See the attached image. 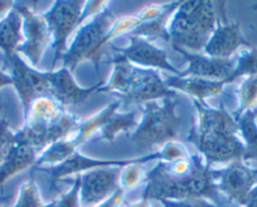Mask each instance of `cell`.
I'll use <instances>...</instances> for the list:
<instances>
[{
    "label": "cell",
    "instance_id": "31",
    "mask_svg": "<svg viewBox=\"0 0 257 207\" xmlns=\"http://www.w3.org/2000/svg\"><path fill=\"white\" fill-rule=\"evenodd\" d=\"M142 24V18L139 17V14H130V16H123L121 18L116 19L115 23L111 27L110 32H108L107 37H106V43H108L110 41H112L113 38L118 36H123V34H130L134 31L137 27H139Z\"/></svg>",
    "mask_w": 257,
    "mask_h": 207
},
{
    "label": "cell",
    "instance_id": "1",
    "mask_svg": "<svg viewBox=\"0 0 257 207\" xmlns=\"http://www.w3.org/2000/svg\"><path fill=\"white\" fill-rule=\"evenodd\" d=\"M193 105L198 114V122L188 140L204 155L207 166L242 161L244 145L238 137V123L229 115L223 102L219 109H214L204 101L193 98Z\"/></svg>",
    "mask_w": 257,
    "mask_h": 207
},
{
    "label": "cell",
    "instance_id": "36",
    "mask_svg": "<svg viewBox=\"0 0 257 207\" xmlns=\"http://www.w3.org/2000/svg\"><path fill=\"white\" fill-rule=\"evenodd\" d=\"M125 193H126V192L123 191V189L120 187V189H118V191L116 192V193L113 194L111 198H108L107 201H105L102 204H100V206H97V207H120V204H121V202H122Z\"/></svg>",
    "mask_w": 257,
    "mask_h": 207
},
{
    "label": "cell",
    "instance_id": "27",
    "mask_svg": "<svg viewBox=\"0 0 257 207\" xmlns=\"http://www.w3.org/2000/svg\"><path fill=\"white\" fill-rule=\"evenodd\" d=\"M238 108L232 117L238 120L248 110H254L257 107V75L246 77L237 90Z\"/></svg>",
    "mask_w": 257,
    "mask_h": 207
},
{
    "label": "cell",
    "instance_id": "42",
    "mask_svg": "<svg viewBox=\"0 0 257 207\" xmlns=\"http://www.w3.org/2000/svg\"><path fill=\"white\" fill-rule=\"evenodd\" d=\"M0 207H2V198H0Z\"/></svg>",
    "mask_w": 257,
    "mask_h": 207
},
{
    "label": "cell",
    "instance_id": "21",
    "mask_svg": "<svg viewBox=\"0 0 257 207\" xmlns=\"http://www.w3.org/2000/svg\"><path fill=\"white\" fill-rule=\"evenodd\" d=\"M180 3L182 2L169 3V7H168L164 13L160 14L157 18L152 19V21H147L142 23L132 33L127 34V37H140V38H144L149 42L162 38L164 41L170 42V36L169 32H168V23H169V19L172 18L173 14L175 13V11L179 8Z\"/></svg>",
    "mask_w": 257,
    "mask_h": 207
},
{
    "label": "cell",
    "instance_id": "9",
    "mask_svg": "<svg viewBox=\"0 0 257 207\" xmlns=\"http://www.w3.org/2000/svg\"><path fill=\"white\" fill-rule=\"evenodd\" d=\"M36 4L16 3L14 9L19 12L23 18L24 43L17 52H21L31 61L33 67H38L44 52L51 41V32L43 14L37 13Z\"/></svg>",
    "mask_w": 257,
    "mask_h": 207
},
{
    "label": "cell",
    "instance_id": "14",
    "mask_svg": "<svg viewBox=\"0 0 257 207\" xmlns=\"http://www.w3.org/2000/svg\"><path fill=\"white\" fill-rule=\"evenodd\" d=\"M128 38H130V46L126 48L111 46V48L118 53L115 58H112V61H125L138 67L143 66L148 68H157V70L169 71L175 76L179 75V71L168 60L165 51L158 48L149 41L140 37L128 36Z\"/></svg>",
    "mask_w": 257,
    "mask_h": 207
},
{
    "label": "cell",
    "instance_id": "5",
    "mask_svg": "<svg viewBox=\"0 0 257 207\" xmlns=\"http://www.w3.org/2000/svg\"><path fill=\"white\" fill-rule=\"evenodd\" d=\"M177 101L165 98L162 105L157 101L144 104V117L130 139L138 150L153 149L174 143L180 133V118L175 113Z\"/></svg>",
    "mask_w": 257,
    "mask_h": 207
},
{
    "label": "cell",
    "instance_id": "10",
    "mask_svg": "<svg viewBox=\"0 0 257 207\" xmlns=\"http://www.w3.org/2000/svg\"><path fill=\"white\" fill-rule=\"evenodd\" d=\"M120 167H105L88 171L81 176V207H97L120 189Z\"/></svg>",
    "mask_w": 257,
    "mask_h": 207
},
{
    "label": "cell",
    "instance_id": "40",
    "mask_svg": "<svg viewBox=\"0 0 257 207\" xmlns=\"http://www.w3.org/2000/svg\"><path fill=\"white\" fill-rule=\"evenodd\" d=\"M127 207H152L150 206L149 201H145V199H142L140 202H137V203H133Z\"/></svg>",
    "mask_w": 257,
    "mask_h": 207
},
{
    "label": "cell",
    "instance_id": "22",
    "mask_svg": "<svg viewBox=\"0 0 257 207\" xmlns=\"http://www.w3.org/2000/svg\"><path fill=\"white\" fill-rule=\"evenodd\" d=\"M66 113V109L61 104L57 102L53 97L48 95H41L34 98L24 113V122H41L54 123Z\"/></svg>",
    "mask_w": 257,
    "mask_h": 207
},
{
    "label": "cell",
    "instance_id": "18",
    "mask_svg": "<svg viewBox=\"0 0 257 207\" xmlns=\"http://www.w3.org/2000/svg\"><path fill=\"white\" fill-rule=\"evenodd\" d=\"M165 83L172 90L183 91L193 98L201 101L218 95L224 87L223 81H211L198 77H179V76L168 77Z\"/></svg>",
    "mask_w": 257,
    "mask_h": 207
},
{
    "label": "cell",
    "instance_id": "30",
    "mask_svg": "<svg viewBox=\"0 0 257 207\" xmlns=\"http://www.w3.org/2000/svg\"><path fill=\"white\" fill-rule=\"evenodd\" d=\"M144 167L140 163L130 164L121 169V177H120V187L125 192L130 191V189L135 188L139 186L143 181H145Z\"/></svg>",
    "mask_w": 257,
    "mask_h": 207
},
{
    "label": "cell",
    "instance_id": "35",
    "mask_svg": "<svg viewBox=\"0 0 257 207\" xmlns=\"http://www.w3.org/2000/svg\"><path fill=\"white\" fill-rule=\"evenodd\" d=\"M160 203L164 207H221L219 204L209 202L204 198H190L183 201H162Z\"/></svg>",
    "mask_w": 257,
    "mask_h": 207
},
{
    "label": "cell",
    "instance_id": "12",
    "mask_svg": "<svg viewBox=\"0 0 257 207\" xmlns=\"http://www.w3.org/2000/svg\"><path fill=\"white\" fill-rule=\"evenodd\" d=\"M218 192L238 206H246L252 188L257 184V168H251L243 161L229 163L222 171H214Z\"/></svg>",
    "mask_w": 257,
    "mask_h": 207
},
{
    "label": "cell",
    "instance_id": "24",
    "mask_svg": "<svg viewBox=\"0 0 257 207\" xmlns=\"http://www.w3.org/2000/svg\"><path fill=\"white\" fill-rule=\"evenodd\" d=\"M239 133L243 138L244 154L242 161L257 159V110H248L238 120Z\"/></svg>",
    "mask_w": 257,
    "mask_h": 207
},
{
    "label": "cell",
    "instance_id": "32",
    "mask_svg": "<svg viewBox=\"0 0 257 207\" xmlns=\"http://www.w3.org/2000/svg\"><path fill=\"white\" fill-rule=\"evenodd\" d=\"M16 144V133L11 129L8 120L0 117V166L4 163Z\"/></svg>",
    "mask_w": 257,
    "mask_h": 207
},
{
    "label": "cell",
    "instance_id": "29",
    "mask_svg": "<svg viewBox=\"0 0 257 207\" xmlns=\"http://www.w3.org/2000/svg\"><path fill=\"white\" fill-rule=\"evenodd\" d=\"M44 202L42 199L39 189L34 179V171L31 173V178L22 184L19 197L13 207H43Z\"/></svg>",
    "mask_w": 257,
    "mask_h": 207
},
{
    "label": "cell",
    "instance_id": "2",
    "mask_svg": "<svg viewBox=\"0 0 257 207\" xmlns=\"http://www.w3.org/2000/svg\"><path fill=\"white\" fill-rule=\"evenodd\" d=\"M189 173L179 177L168 168L167 162H159L145 177L147 187L142 199L145 201H183L204 198L219 204L216 174L211 167L202 162L198 154L190 157Z\"/></svg>",
    "mask_w": 257,
    "mask_h": 207
},
{
    "label": "cell",
    "instance_id": "39",
    "mask_svg": "<svg viewBox=\"0 0 257 207\" xmlns=\"http://www.w3.org/2000/svg\"><path fill=\"white\" fill-rule=\"evenodd\" d=\"M244 207H257V184L252 188L248 198H247L246 206Z\"/></svg>",
    "mask_w": 257,
    "mask_h": 207
},
{
    "label": "cell",
    "instance_id": "38",
    "mask_svg": "<svg viewBox=\"0 0 257 207\" xmlns=\"http://www.w3.org/2000/svg\"><path fill=\"white\" fill-rule=\"evenodd\" d=\"M7 86H13V78L11 75L0 70V88L7 87Z\"/></svg>",
    "mask_w": 257,
    "mask_h": 207
},
{
    "label": "cell",
    "instance_id": "33",
    "mask_svg": "<svg viewBox=\"0 0 257 207\" xmlns=\"http://www.w3.org/2000/svg\"><path fill=\"white\" fill-rule=\"evenodd\" d=\"M80 191H81V176L76 177L73 186L67 193H64L57 201L56 207H81L80 203Z\"/></svg>",
    "mask_w": 257,
    "mask_h": 207
},
{
    "label": "cell",
    "instance_id": "25",
    "mask_svg": "<svg viewBox=\"0 0 257 207\" xmlns=\"http://www.w3.org/2000/svg\"><path fill=\"white\" fill-rule=\"evenodd\" d=\"M137 112L125 113V114H115L111 115L106 124L101 128V139L106 142L113 143L115 137L121 132H133L137 130L139 127L137 120Z\"/></svg>",
    "mask_w": 257,
    "mask_h": 207
},
{
    "label": "cell",
    "instance_id": "3",
    "mask_svg": "<svg viewBox=\"0 0 257 207\" xmlns=\"http://www.w3.org/2000/svg\"><path fill=\"white\" fill-rule=\"evenodd\" d=\"M213 2H183L173 14L168 32L173 47L203 51L218 26L219 14Z\"/></svg>",
    "mask_w": 257,
    "mask_h": 207
},
{
    "label": "cell",
    "instance_id": "17",
    "mask_svg": "<svg viewBox=\"0 0 257 207\" xmlns=\"http://www.w3.org/2000/svg\"><path fill=\"white\" fill-rule=\"evenodd\" d=\"M178 53L189 62V67L179 72V77H198L211 81H226L232 75L237 65L236 58H211L207 56L193 55L179 47H173Z\"/></svg>",
    "mask_w": 257,
    "mask_h": 207
},
{
    "label": "cell",
    "instance_id": "19",
    "mask_svg": "<svg viewBox=\"0 0 257 207\" xmlns=\"http://www.w3.org/2000/svg\"><path fill=\"white\" fill-rule=\"evenodd\" d=\"M38 152L26 144L17 143L8 154L4 163L0 166V188L16 174L36 166Z\"/></svg>",
    "mask_w": 257,
    "mask_h": 207
},
{
    "label": "cell",
    "instance_id": "26",
    "mask_svg": "<svg viewBox=\"0 0 257 207\" xmlns=\"http://www.w3.org/2000/svg\"><path fill=\"white\" fill-rule=\"evenodd\" d=\"M73 153H76V148L73 147L70 139L54 143V144L49 145L44 150L43 154L37 159L36 168H41L44 164H52L51 167L58 166V164L63 163L64 161H67Z\"/></svg>",
    "mask_w": 257,
    "mask_h": 207
},
{
    "label": "cell",
    "instance_id": "37",
    "mask_svg": "<svg viewBox=\"0 0 257 207\" xmlns=\"http://www.w3.org/2000/svg\"><path fill=\"white\" fill-rule=\"evenodd\" d=\"M14 6H16L14 2H0V22L13 11Z\"/></svg>",
    "mask_w": 257,
    "mask_h": 207
},
{
    "label": "cell",
    "instance_id": "16",
    "mask_svg": "<svg viewBox=\"0 0 257 207\" xmlns=\"http://www.w3.org/2000/svg\"><path fill=\"white\" fill-rule=\"evenodd\" d=\"M224 12L222 13V16ZM222 16H219L218 26H217L216 31L212 34L208 43L203 49L207 57L227 60V58H232V56L241 47H247V48L251 49V43L247 42L244 37L242 36L241 26H239L238 22L229 23L226 18L221 21Z\"/></svg>",
    "mask_w": 257,
    "mask_h": 207
},
{
    "label": "cell",
    "instance_id": "23",
    "mask_svg": "<svg viewBox=\"0 0 257 207\" xmlns=\"http://www.w3.org/2000/svg\"><path fill=\"white\" fill-rule=\"evenodd\" d=\"M120 105H121L120 101H115V102L110 104L108 107H106L103 110H101L98 114L93 115V117L90 118V119L80 123V127H78V130L77 133H76V135L73 138H70L73 147L78 148L80 145H82L88 138L92 137L96 132L101 130V128L106 124L108 118L117 112Z\"/></svg>",
    "mask_w": 257,
    "mask_h": 207
},
{
    "label": "cell",
    "instance_id": "15",
    "mask_svg": "<svg viewBox=\"0 0 257 207\" xmlns=\"http://www.w3.org/2000/svg\"><path fill=\"white\" fill-rule=\"evenodd\" d=\"M102 85L101 81L90 88L80 87L73 80L72 72L68 68L62 67L59 71H49L47 95L53 97L64 109H75L97 92Z\"/></svg>",
    "mask_w": 257,
    "mask_h": 207
},
{
    "label": "cell",
    "instance_id": "8",
    "mask_svg": "<svg viewBox=\"0 0 257 207\" xmlns=\"http://www.w3.org/2000/svg\"><path fill=\"white\" fill-rule=\"evenodd\" d=\"M78 127L80 122L76 115L66 112L57 122L49 124L27 120L23 128L16 133V140L39 152L54 143L70 139L71 135L77 133Z\"/></svg>",
    "mask_w": 257,
    "mask_h": 207
},
{
    "label": "cell",
    "instance_id": "7",
    "mask_svg": "<svg viewBox=\"0 0 257 207\" xmlns=\"http://www.w3.org/2000/svg\"><path fill=\"white\" fill-rule=\"evenodd\" d=\"M86 3L87 2L82 0H59L53 3L52 8L43 14L51 32L52 47L54 52L52 70L67 52V41L71 33L82 23V14Z\"/></svg>",
    "mask_w": 257,
    "mask_h": 207
},
{
    "label": "cell",
    "instance_id": "43",
    "mask_svg": "<svg viewBox=\"0 0 257 207\" xmlns=\"http://www.w3.org/2000/svg\"><path fill=\"white\" fill-rule=\"evenodd\" d=\"M0 110H2V102H0Z\"/></svg>",
    "mask_w": 257,
    "mask_h": 207
},
{
    "label": "cell",
    "instance_id": "34",
    "mask_svg": "<svg viewBox=\"0 0 257 207\" xmlns=\"http://www.w3.org/2000/svg\"><path fill=\"white\" fill-rule=\"evenodd\" d=\"M160 154H162V162H168V163L173 161H177V159L189 157L187 150L183 148V145L178 144L175 142L164 145L163 149L160 150Z\"/></svg>",
    "mask_w": 257,
    "mask_h": 207
},
{
    "label": "cell",
    "instance_id": "4",
    "mask_svg": "<svg viewBox=\"0 0 257 207\" xmlns=\"http://www.w3.org/2000/svg\"><path fill=\"white\" fill-rule=\"evenodd\" d=\"M113 72L97 92L117 93L127 102L147 104L155 100L175 98L177 92L167 86L157 71L140 68L125 61H111Z\"/></svg>",
    "mask_w": 257,
    "mask_h": 207
},
{
    "label": "cell",
    "instance_id": "20",
    "mask_svg": "<svg viewBox=\"0 0 257 207\" xmlns=\"http://www.w3.org/2000/svg\"><path fill=\"white\" fill-rule=\"evenodd\" d=\"M24 41L23 18L18 11L13 9L0 22V49L3 51L4 57L9 58L16 55Z\"/></svg>",
    "mask_w": 257,
    "mask_h": 207
},
{
    "label": "cell",
    "instance_id": "13",
    "mask_svg": "<svg viewBox=\"0 0 257 207\" xmlns=\"http://www.w3.org/2000/svg\"><path fill=\"white\" fill-rule=\"evenodd\" d=\"M7 65L11 68V76L13 78V87L22 101L23 113L27 112L32 101L41 95H47L48 88V72H41L29 67L19 55H13L6 58Z\"/></svg>",
    "mask_w": 257,
    "mask_h": 207
},
{
    "label": "cell",
    "instance_id": "28",
    "mask_svg": "<svg viewBox=\"0 0 257 207\" xmlns=\"http://www.w3.org/2000/svg\"><path fill=\"white\" fill-rule=\"evenodd\" d=\"M257 75V48L252 47L249 51L244 52L237 57V65L232 75L223 81L224 86L234 82L241 77H251Z\"/></svg>",
    "mask_w": 257,
    "mask_h": 207
},
{
    "label": "cell",
    "instance_id": "41",
    "mask_svg": "<svg viewBox=\"0 0 257 207\" xmlns=\"http://www.w3.org/2000/svg\"><path fill=\"white\" fill-rule=\"evenodd\" d=\"M57 206V201H52L51 203H48V204H44L43 207H56Z\"/></svg>",
    "mask_w": 257,
    "mask_h": 207
},
{
    "label": "cell",
    "instance_id": "6",
    "mask_svg": "<svg viewBox=\"0 0 257 207\" xmlns=\"http://www.w3.org/2000/svg\"><path fill=\"white\" fill-rule=\"evenodd\" d=\"M116 18L110 8L103 9L96 14L90 23L85 24L78 31L75 41L62 57L63 67L68 68L71 72L83 61H91L95 66L96 73L100 68V61L102 51L105 48L106 37L111 27L115 23Z\"/></svg>",
    "mask_w": 257,
    "mask_h": 207
},
{
    "label": "cell",
    "instance_id": "11",
    "mask_svg": "<svg viewBox=\"0 0 257 207\" xmlns=\"http://www.w3.org/2000/svg\"><path fill=\"white\" fill-rule=\"evenodd\" d=\"M150 161H159L162 162V154L160 152H153L150 154L142 157V158H133V159H93L87 158L85 155L80 154V153H73L67 161H64L63 163L58 164V166L53 167H41V168H36L38 171L46 172L52 177V187L62 178L71 176V174L78 173L83 171H92L96 168H105V167H120L123 168L126 166L134 163L144 164Z\"/></svg>",
    "mask_w": 257,
    "mask_h": 207
}]
</instances>
